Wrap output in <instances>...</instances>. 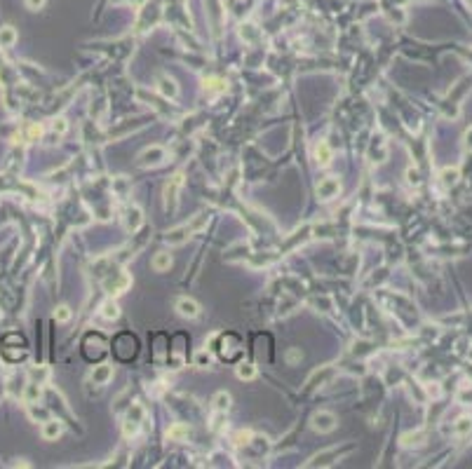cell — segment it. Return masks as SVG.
I'll use <instances>...</instances> for the list:
<instances>
[{"mask_svg": "<svg viewBox=\"0 0 472 469\" xmlns=\"http://www.w3.org/2000/svg\"><path fill=\"white\" fill-rule=\"evenodd\" d=\"M204 223H207V216L204 213H197L195 218L186 221V223H181V226H176L174 230L167 232V244H172V246H179V244H184L188 237H193L197 230H202Z\"/></svg>", "mask_w": 472, "mask_h": 469, "instance_id": "cell-1", "label": "cell"}, {"mask_svg": "<svg viewBox=\"0 0 472 469\" xmlns=\"http://www.w3.org/2000/svg\"><path fill=\"white\" fill-rule=\"evenodd\" d=\"M336 415L329 413V411H317V413L313 415V429L319 434H329L336 429Z\"/></svg>", "mask_w": 472, "mask_h": 469, "instance_id": "cell-2", "label": "cell"}, {"mask_svg": "<svg viewBox=\"0 0 472 469\" xmlns=\"http://www.w3.org/2000/svg\"><path fill=\"white\" fill-rule=\"evenodd\" d=\"M162 160H167V150H165V148L151 146V148H146V150L139 155V165H141V167H155V165H160Z\"/></svg>", "mask_w": 472, "mask_h": 469, "instance_id": "cell-3", "label": "cell"}, {"mask_svg": "<svg viewBox=\"0 0 472 469\" xmlns=\"http://www.w3.org/2000/svg\"><path fill=\"white\" fill-rule=\"evenodd\" d=\"M338 193H341V183H338V178H322V181L317 183L319 200H331V197H336Z\"/></svg>", "mask_w": 472, "mask_h": 469, "instance_id": "cell-4", "label": "cell"}, {"mask_svg": "<svg viewBox=\"0 0 472 469\" xmlns=\"http://www.w3.org/2000/svg\"><path fill=\"white\" fill-rule=\"evenodd\" d=\"M176 312L186 319H195L197 315H200V305H197L193 298H179L176 300Z\"/></svg>", "mask_w": 472, "mask_h": 469, "instance_id": "cell-5", "label": "cell"}, {"mask_svg": "<svg viewBox=\"0 0 472 469\" xmlns=\"http://www.w3.org/2000/svg\"><path fill=\"white\" fill-rule=\"evenodd\" d=\"M158 89L165 94L167 99H176L179 97V85H176V80L174 78H169V75H158Z\"/></svg>", "mask_w": 472, "mask_h": 469, "instance_id": "cell-6", "label": "cell"}, {"mask_svg": "<svg viewBox=\"0 0 472 469\" xmlns=\"http://www.w3.org/2000/svg\"><path fill=\"white\" fill-rule=\"evenodd\" d=\"M181 185H184V174H174V176L169 178V183L165 185V200H167V204L176 200V193H179V188H181Z\"/></svg>", "mask_w": 472, "mask_h": 469, "instance_id": "cell-7", "label": "cell"}, {"mask_svg": "<svg viewBox=\"0 0 472 469\" xmlns=\"http://www.w3.org/2000/svg\"><path fill=\"white\" fill-rule=\"evenodd\" d=\"M62 432H64V425L59 420H47L43 425V439H47V441L59 439V436H62Z\"/></svg>", "mask_w": 472, "mask_h": 469, "instance_id": "cell-8", "label": "cell"}, {"mask_svg": "<svg viewBox=\"0 0 472 469\" xmlns=\"http://www.w3.org/2000/svg\"><path fill=\"white\" fill-rule=\"evenodd\" d=\"M110 378H113V366H108V364L94 366V371H92V380H94L97 385H106Z\"/></svg>", "mask_w": 472, "mask_h": 469, "instance_id": "cell-9", "label": "cell"}, {"mask_svg": "<svg viewBox=\"0 0 472 469\" xmlns=\"http://www.w3.org/2000/svg\"><path fill=\"white\" fill-rule=\"evenodd\" d=\"M143 223V216H141V211L136 207H132V209H127V216H125V226H127V230H132V232H136L139 230V226Z\"/></svg>", "mask_w": 472, "mask_h": 469, "instance_id": "cell-10", "label": "cell"}, {"mask_svg": "<svg viewBox=\"0 0 472 469\" xmlns=\"http://www.w3.org/2000/svg\"><path fill=\"white\" fill-rule=\"evenodd\" d=\"M315 160H317V165H329L331 162V148L327 146L324 141H319L317 146H315Z\"/></svg>", "mask_w": 472, "mask_h": 469, "instance_id": "cell-11", "label": "cell"}, {"mask_svg": "<svg viewBox=\"0 0 472 469\" xmlns=\"http://www.w3.org/2000/svg\"><path fill=\"white\" fill-rule=\"evenodd\" d=\"M151 265H153V270H158V272H165V270L172 268V256L165 254V251H160V254H155V258H153Z\"/></svg>", "mask_w": 472, "mask_h": 469, "instance_id": "cell-12", "label": "cell"}, {"mask_svg": "<svg viewBox=\"0 0 472 469\" xmlns=\"http://www.w3.org/2000/svg\"><path fill=\"white\" fill-rule=\"evenodd\" d=\"M14 43H17V30L12 26L0 28V47H12Z\"/></svg>", "mask_w": 472, "mask_h": 469, "instance_id": "cell-13", "label": "cell"}, {"mask_svg": "<svg viewBox=\"0 0 472 469\" xmlns=\"http://www.w3.org/2000/svg\"><path fill=\"white\" fill-rule=\"evenodd\" d=\"M101 317L108 319V322H113V319L120 317V307H117L113 300H106V303L101 305Z\"/></svg>", "mask_w": 472, "mask_h": 469, "instance_id": "cell-14", "label": "cell"}, {"mask_svg": "<svg viewBox=\"0 0 472 469\" xmlns=\"http://www.w3.org/2000/svg\"><path fill=\"white\" fill-rule=\"evenodd\" d=\"M238 378H240V380H252V378H256V366H254V364H240V366H238Z\"/></svg>", "mask_w": 472, "mask_h": 469, "instance_id": "cell-15", "label": "cell"}, {"mask_svg": "<svg viewBox=\"0 0 472 469\" xmlns=\"http://www.w3.org/2000/svg\"><path fill=\"white\" fill-rule=\"evenodd\" d=\"M186 434H188V427H186V425H174V427H169V432H167V439L181 441Z\"/></svg>", "mask_w": 472, "mask_h": 469, "instance_id": "cell-16", "label": "cell"}, {"mask_svg": "<svg viewBox=\"0 0 472 469\" xmlns=\"http://www.w3.org/2000/svg\"><path fill=\"white\" fill-rule=\"evenodd\" d=\"M228 406H230V394H228V392H219V394L214 396V409L216 411H226Z\"/></svg>", "mask_w": 472, "mask_h": 469, "instance_id": "cell-17", "label": "cell"}, {"mask_svg": "<svg viewBox=\"0 0 472 469\" xmlns=\"http://www.w3.org/2000/svg\"><path fill=\"white\" fill-rule=\"evenodd\" d=\"M204 89L209 91H226V82L219 78H207L204 80Z\"/></svg>", "mask_w": 472, "mask_h": 469, "instance_id": "cell-18", "label": "cell"}, {"mask_svg": "<svg viewBox=\"0 0 472 469\" xmlns=\"http://www.w3.org/2000/svg\"><path fill=\"white\" fill-rule=\"evenodd\" d=\"M472 429V420L470 418H460V420H456L454 425V434H465Z\"/></svg>", "mask_w": 472, "mask_h": 469, "instance_id": "cell-19", "label": "cell"}, {"mask_svg": "<svg viewBox=\"0 0 472 469\" xmlns=\"http://www.w3.org/2000/svg\"><path fill=\"white\" fill-rule=\"evenodd\" d=\"M240 33H242L245 40H256L258 38V30H256V26L254 24H242V30H240Z\"/></svg>", "mask_w": 472, "mask_h": 469, "instance_id": "cell-20", "label": "cell"}, {"mask_svg": "<svg viewBox=\"0 0 472 469\" xmlns=\"http://www.w3.org/2000/svg\"><path fill=\"white\" fill-rule=\"evenodd\" d=\"M54 319L56 322H68V319H71V307H68V305H59L54 310Z\"/></svg>", "mask_w": 472, "mask_h": 469, "instance_id": "cell-21", "label": "cell"}, {"mask_svg": "<svg viewBox=\"0 0 472 469\" xmlns=\"http://www.w3.org/2000/svg\"><path fill=\"white\" fill-rule=\"evenodd\" d=\"M441 178H444V183H456L458 181V169H444L441 171Z\"/></svg>", "mask_w": 472, "mask_h": 469, "instance_id": "cell-22", "label": "cell"}, {"mask_svg": "<svg viewBox=\"0 0 472 469\" xmlns=\"http://www.w3.org/2000/svg\"><path fill=\"white\" fill-rule=\"evenodd\" d=\"M68 132V122L64 120V117H59V120H54V134L64 136Z\"/></svg>", "mask_w": 472, "mask_h": 469, "instance_id": "cell-23", "label": "cell"}, {"mask_svg": "<svg viewBox=\"0 0 472 469\" xmlns=\"http://www.w3.org/2000/svg\"><path fill=\"white\" fill-rule=\"evenodd\" d=\"M249 439H252V432H238L235 434V446L249 444Z\"/></svg>", "mask_w": 472, "mask_h": 469, "instance_id": "cell-24", "label": "cell"}, {"mask_svg": "<svg viewBox=\"0 0 472 469\" xmlns=\"http://www.w3.org/2000/svg\"><path fill=\"white\" fill-rule=\"evenodd\" d=\"M209 361H212V357H209L207 352H197L195 354V364L197 366H209Z\"/></svg>", "mask_w": 472, "mask_h": 469, "instance_id": "cell-25", "label": "cell"}, {"mask_svg": "<svg viewBox=\"0 0 472 469\" xmlns=\"http://www.w3.org/2000/svg\"><path fill=\"white\" fill-rule=\"evenodd\" d=\"M45 5V0H26V7L28 10H40Z\"/></svg>", "mask_w": 472, "mask_h": 469, "instance_id": "cell-26", "label": "cell"}, {"mask_svg": "<svg viewBox=\"0 0 472 469\" xmlns=\"http://www.w3.org/2000/svg\"><path fill=\"white\" fill-rule=\"evenodd\" d=\"M36 396H40V390H38L36 385H31V387H28V394H26V399L31 401V399H36Z\"/></svg>", "mask_w": 472, "mask_h": 469, "instance_id": "cell-27", "label": "cell"}, {"mask_svg": "<svg viewBox=\"0 0 472 469\" xmlns=\"http://www.w3.org/2000/svg\"><path fill=\"white\" fill-rule=\"evenodd\" d=\"M465 148L467 150H472V127L465 132Z\"/></svg>", "mask_w": 472, "mask_h": 469, "instance_id": "cell-28", "label": "cell"}, {"mask_svg": "<svg viewBox=\"0 0 472 469\" xmlns=\"http://www.w3.org/2000/svg\"><path fill=\"white\" fill-rule=\"evenodd\" d=\"M43 134V127H31V136L36 139V136H40Z\"/></svg>", "mask_w": 472, "mask_h": 469, "instance_id": "cell-29", "label": "cell"}]
</instances>
